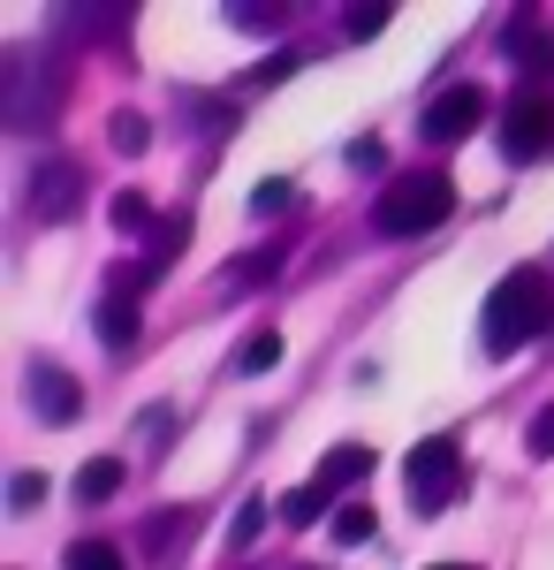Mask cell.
Instances as JSON below:
<instances>
[{
	"mask_svg": "<svg viewBox=\"0 0 554 570\" xmlns=\"http://www.w3.org/2000/svg\"><path fill=\"white\" fill-rule=\"evenodd\" d=\"M547 327H554V274L547 266H510L486 289V320H478L486 357H516L524 343H540Z\"/></svg>",
	"mask_w": 554,
	"mask_h": 570,
	"instance_id": "cell-1",
	"label": "cell"
},
{
	"mask_svg": "<svg viewBox=\"0 0 554 570\" xmlns=\"http://www.w3.org/2000/svg\"><path fill=\"white\" fill-rule=\"evenodd\" d=\"M61 61H46L39 46H0V122L16 137H46L61 122Z\"/></svg>",
	"mask_w": 554,
	"mask_h": 570,
	"instance_id": "cell-2",
	"label": "cell"
},
{
	"mask_svg": "<svg viewBox=\"0 0 554 570\" xmlns=\"http://www.w3.org/2000/svg\"><path fill=\"white\" fill-rule=\"evenodd\" d=\"M448 214H456V183L441 176V168H410V176H395L373 198V228L380 236H426Z\"/></svg>",
	"mask_w": 554,
	"mask_h": 570,
	"instance_id": "cell-3",
	"label": "cell"
},
{
	"mask_svg": "<svg viewBox=\"0 0 554 570\" xmlns=\"http://www.w3.org/2000/svg\"><path fill=\"white\" fill-rule=\"evenodd\" d=\"M403 480H410V510H418V518H441V510L471 487L464 441H456V434H426L410 456H403Z\"/></svg>",
	"mask_w": 554,
	"mask_h": 570,
	"instance_id": "cell-4",
	"label": "cell"
},
{
	"mask_svg": "<svg viewBox=\"0 0 554 570\" xmlns=\"http://www.w3.org/2000/svg\"><path fill=\"white\" fill-rule=\"evenodd\" d=\"M502 153H510L516 168L554 153V99L547 91H516L510 107H502Z\"/></svg>",
	"mask_w": 554,
	"mask_h": 570,
	"instance_id": "cell-5",
	"label": "cell"
},
{
	"mask_svg": "<svg viewBox=\"0 0 554 570\" xmlns=\"http://www.w3.org/2000/svg\"><path fill=\"white\" fill-rule=\"evenodd\" d=\"M23 395H31V411H39L46 426H69V419L85 411L77 373H69V365H53V357H31V365H23Z\"/></svg>",
	"mask_w": 554,
	"mask_h": 570,
	"instance_id": "cell-6",
	"label": "cell"
},
{
	"mask_svg": "<svg viewBox=\"0 0 554 570\" xmlns=\"http://www.w3.org/2000/svg\"><path fill=\"white\" fill-rule=\"evenodd\" d=\"M486 85H448V91H433L426 99V137L433 145H456V137H471L478 122H486Z\"/></svg>",
	"mask_w": 554,
	"mask_h": 570,
	"instance_id": "cell-7",
	"label": "cell"
},
{
	"mask_svg": "<svg viewBox=\"0 0 554 570\" xmlns=\"http://www.w3.org/2000/svg\"><path fill=\"white\" fill-rule=\"evenodd\" d=\"M77 206H85V168H77V160H39V168H31V214L69 220Z\"/></svg>",
	"mask_w": 554,
	"mask_h": 570,
	"instance_id": "cell-8",
	"label": "cell"
},
{
	"mask_svg": "<svg viewBox=\"0 0 554 570\" xmlns=\"http://www.w3.org/2000/svg\"><path fill=\"white\" fill-rule=\"evenodd\" d=\"M198 525H206V510H190V502H182V510H152V518L137 525V548L168 563V556H182V548H190V532H198Z\"/></svg>",
	"mask_w": 554,
	"mask_h": 570,
	"instance_id": "cell-9",
	"label": "cell"
},
{
	"mask_svg": "<svg viewBox=\"0 0 554 570\" xmlns=\"http://www.w3.org/2000/svg\"><path fill=\"white\" fill-rule=\"evenodd\" d=\"M373 464H380V456H373V441H335V449L319 456V472H311V480L342 494V487H365V480H373Z\"/></svg>",
	"mask_w": 554,
	"mask_h": 570,
	"instance_id": "cell-10",
	"label": "cell"
},
{
	"mask_svg": "<svg viewBox=\"0 0 554 570\" xmlns=\"http://www.w3.org/2000/svg\"><path fill=\"white\" fill-rule=\"evenodd\" d=\"M335 487H319V480H304V487H289V494H281V502H274V518H281V525H335Z\"/></svg>",
	"mask_w": 554,
	"mask_h": 570,
	"instance_id": "cell-11",
	"label": "cell"
},
{
	"mask_svg": "<svg viewBox=\"0 0 554 570\" xmlns=\"http://www.w3.org/2000/svg\"><path fill=\"white\" fill-rule=\"evenodd\" d=\"M137 327H145V320H137V297H129V289H107V297H99V343H107V351H129Z\"/></svg>",
	"mask_w": 554,
	"mask_h": 570,
	"instance_id": "cell-12",
	"label": "cell"
},
{
	"mask_svg": "<svg viewBox=\"0 0 554 570\" xmlns=\"http://www.w3.org/2000/svg\"><path fill=\"white\" fill-rule=\"evenodd\" d=\"M122 480H129L122 456H91V464H77L69 494H77V502H115V494H122Z\"/></svg>",
	"mask_w": 554,
	"mask_h": 570,
	"instance_id": "cell-13",
	"label": "cell"
},
{
	"mask_svg": "<svg viewBox=\"0 0 554 570\" xmlns=\"http://www.w3.org/2000/svg\"><path fill=\"white\" fill-rule=\"evenodd\" d=\"M281 259H289V244H258L251 259L220 266V289H258V282H274V274H281Z\"/></svg>",
	"mask_w": 554,
	"mask_h": 570,
	"instance_id": "cell-14",
	"label": "cell"
},
{
	"mask_svg": "<svg viewBox=\"0 0 554 570\" xmlns=\"http://www.w3.org/2000/svg\"><path fill=\"white\" fill-rule=\"evenodd\" d=\"M129 16L122 8H107V0H85V8H61V31L69 39H107V31H122Z\"/></svg>",
	"mask_w": 554,
	"mask_h": 570,
	"instance_id": "cell-15",
	"label": "cell"
},
{
	"mask_svg": "<svg viewBox=\"0 0 554 570\" xmlns=\"http://www.w3.org/2000/svg\"><path fill=\"white\" fill-rule=\"evenodd\" d=\"M266 365H281V335H274V327H258L251 343H236V357H228L236 381H251V373H266Z\"/></svg>",
	"mask_w": 554,
	"mask_h": 570,
	"instance_id": "cell-16",
	"label": "cell"
},
{
	"mask_svg": "<svg viewBox=\"0 0 554 570\" xmlns=\"http://www.w3.org/2000/svg\"><path fill=\"white\" fill-rule=\"evenodd\" d=\"M107 145H115L122 160H137V153L152 145V122H145V115H129V107H115V115H107Z\"/></svg>",
	"mask_w": 554,
	"mask_h": 570,
	"instance_id": "cell-17",
	"label": "cell"
},
{
	"mask_svg": "<svg viewBox=\"0 0 554 570\" xmlns=\"http://www.w3.org/2000/svg\"><path fill=\"white\" fill-rule=\"evenodd\" d=\"M107 220H115L122 236H152V228H160V220H152V206H145V190H115Z\"/></svg>",
	"mask_w": 554,
	"mask_h": 570,
	"instance_id": "cell-18",
	"label": "cell"
},
{
	"mask_svg": "<svg viewBox=\"0 0 554 570\" xmlns=\"http://www.w3.org/2000/svg\"><path fill=\"white\" fill-rule=\"evenodd\" d=\"M137 434H145V456H168V441H175V403H145V411H137Z\"/></svg>",
	"mask_w": 554,
	"mask_h": 570,
	"instance_id": "cell-19",
	"label": "cell"
},
{
	"mask_svg": "<svg viewBox=\"0 0 554 570\" xmlns=\"http://www.w3.org/2000/svg\"><path fill=\"white\" fill-rule=\"evenodd\" d=\"M61 570H129V563H122L115 540H77V548L61 556Z\"/></svg>",
	"mask_w": 554,
	"mask_h": 570,
	"instance_id": "cell-20",
	"label": "cell"
},
{
	"mask_svg": "<svg viewBox=\"0 0 554 570\" xmlns=\"http://www.w3.org/2000/svg\"><path fill=\"white\" fill-rule=\"evenodd\" d=\"M373 532H380L373 502H342V510H335V540H342V548H357V540H373Z\"/></svg>",
	"mask_w": 554,
	"mask_h": 570,
	"instance_id": "cell-21",
	"label": "cell"
},
{
	"mask_svg": "<svg viewBox=\"0 0 554 570\" xmlns=\"http://www.w3.org/2000/svg\"><path fill=\"white\" fill-rule=\"evenodd\" d=\"M289 206H297V183H289V176H266V183L251 190V214H266V220L289 214Z\"/></svg>",
	"mask_w": 554,
	"mask_h": 570,
	"instance_id": "cell-22",
	"label": "cell"
},
{
	"mask_svg": "<svg viewBox=\"0 0 554 570\" xmlns=\"http://www.w3.org/2000/svg\"><path fill=\"white\" fill-rule=\"evenodd\" d=\"M182 107H190V115H198V122H206L214 137H228V130H236V107H228V99H206V91H190Z\"/></svg>",
	"mask_w": 554,
	"mask_h": 570,
	"instance_id": "cell-23",
	"label": "cell"
},
{
	"mask_svg": "<svg viewBox=\"0 0 554 570\" xmlns=\"http://www.w3.org/2000/svg\"><path fill=\"white\" fill-rule=\"evenodd\" d=\"M258 532H266V502H244V510H236V518H228V548H236V556H244V548H251Z\"/></svg>",
	"mask_w": 554,
	"mask_h": 570,
	"instance_id": "cell-24",
	"label": "cell"
},
{
	"mask_svg": "<svg viewBox=\"0 0 554 570\" xmlns=\"http://www.w3.org/2000/svg\"><path fill=\"white\" fill-rule=\"evenodd\" d=\"M524 449H532V456H554V403H540V411H532V426H524Z\"/></svg>",
	"mask_w": 554,
	"mask_h": 570,
	"instance_id": "cell-25",
	"label": "cell"
},
{
	"mask_svg": "<svg viewBox=\"0 0 554 570\" xmlns=\"http://www.w3.org/2000/svg\"><path fill=\"white\" fill-rule=\"evenodd\" d=\"M39 502H46L39 472H16V480H8V510H39Z\"/></svg>",
	"mask_w": 554,
	"mask_h": 570,
	"instance_id": "cell-26",
	"label": "cell"
},
{
	"mask_svg": "<svg viewBox=\"0 0 554 570\" xmlns=\"http://www.w3.org/2000/svg\"><path fill=\"white\" fill-rule=\"evenodd\" d=\"M228 23L236 31H281V8H266V0L258 8H228Z\"/></svg>",
	"mask_w": 554,
	"mask_h": 570,
	"instance_id": "cell-27",
	"label": "cell"
},
{
	"mask_svg": "<svg viewBox=\"0 0 554 570\" xmlns=\"http://www.w3.org/2000/svg\"><path fill=\"white\" fill-rule=\"evenodd\" d=\"M342 31H349V39H380V31H387V8H349V16H342Z\"/></svg>",
	"mask_w": 554,
	"mask_h": 570,
	"instance_id": "cell-28",
	"label": "cell"
},
{
	"mask_svg": "<svg viewBox=\"0 0 554 570\" xmlns=\"http://www.w3.org/2000/svg\"><path fill=\"white\" fill-rule=\"evenodd\" d=\"M342 160H349V168H380L387 153H380V137H349V153H342Z\"/></svg>",
	"mask_w": 554,
	"mask_h": 570,
	"instance_id": "cell-29",
	"label": "cell"
},
{
	"mask_svg": "<svg viewBox=\"0 0 554 570\" xmlns=\"http://www.w3.org/2000/svg\"><path fill=\"white\" fill-rule=\"evenodd\" d=\"M433 570H478V563H433Z\"/></svg>",
	"mask_w": 554,
	"mask_h": 570,
	"instance_id": "cell-30",
	"label": "cell"
}]
</instances>
